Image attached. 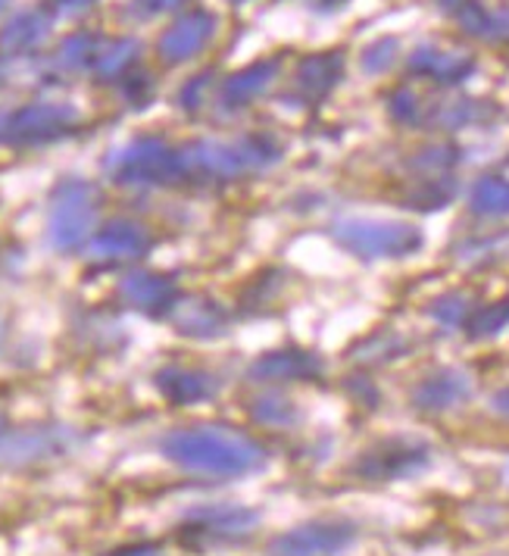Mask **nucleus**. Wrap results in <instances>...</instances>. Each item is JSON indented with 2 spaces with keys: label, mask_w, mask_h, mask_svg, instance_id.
<instances>
[{
  "label": "nucleus",
  "mask_w": 509,
  "mask_h": 556,
  "mask_svg": "<svg viewBox=\"0 0 509 556\" xmlns=\"http://www.w3.org/2000/svg\"><path fill=\"white\" fill-rule=\"evenodd\" d=\"M509 326V301H497V304H484L472 309V316L466 319V331L472 338H491L497 331Z\"/></svg>",
  "instance_id": "nucleus-29"
},
{
  "label": "nucleus",
  "mask_w": 509,
  "mask_h": 556,
  "mask_svg": "<svg viewBox=\"0 0 509 556\" xmlns=\"http://www.w3.org/2000/svg\"><path fill=\"white\" fill-rule=\"evenodd\" d=\"M123 94L131 106H148L153 98V81L148 76H126L123 78Z\"/></svg>",
  "instance_id": "nucleus-35"
},
{
  "label": "nucleus",
  "mask_w": 509,
  "mask_h": 556,
  "mask_svg": "<svg viewBox=\"0 0 509 556\" xmlns=\"http://www.w3.org/2000/svg\"><path fill=\"white\" fill-rule=\"evenodd\" d=\"M188 0H135L131 3V13L148 20V16H160V13H169V10H179Z\"/></svg>",
  "instance_id": "nucleus-37"
},
{
  "label": "nucleus",
  "mask_w": 509,
  "mask_h": 556,
  "mask_svg": "<svg viewBox=\"0 0 509 556\" xmlns=\"http://www.w3.org/2000/svg\"><path fill=\"white\" fill-rule=\"evenodd\" d=\"M472 397V379L462 369H437L432 376L416 384L412 391V406L422 413H447L457 409L459 404H466Z\"/></svg>",
  "instance_id": "nucleus-14"
},
{
  "label": "nucleus",
  "mask_w": 509,
  "mask_h": 556,
  "mask_svg": "<svg viewBox=\"0 0 509 556\" xmlns=\"http://www.w3.org/2000/svg\"><path fill=\"white\" fill-rule=\"evenodd\" d=\"M160 451L184 472L216 479H241L266 466L263 444L229 426H188L169 431L160 441Z\"/></svg>",
  "instance_id": "nucleus-1"
},
{
  "label": "nucleus",
  "mask_w": 509,
  "mask_h": 556,
  "mask_svg": "<svg viewBox=\"0 0 509 556\" xmlns=\"http://www.w3.org/2000/svg\"><path fill=\"white\" fill-rule=\"evenodd\" d=\"M409 73L432 78L437 85H459L475 73V56L462 51H444L434 45H422L409 56Z\"/></svg>",
  "instance_id": "nucleus-18"
},
{
  "label": "nucleus",
  "mask_w": 509,
  "mask_h": 556,
  "mask_svg": "<svg viewBox=\"0 0 509 556\" xmlns=\"http://www.w3.org/2000/svg\"><path fill=\"white\" fill-rule=\"evenodd\" d=\"M106 556H160V547H156V544H131V547L110 551Z\"/></svg>",
  "instance_id": "nucleus-38"
},
{
  "label": "nucleus",
  "mask_w": 509,
  "mask_h": 556,
  "mask_svg": "<svg viewBox=\"0 0 509 556\" xmlns=\"http://www.w3.org/2000/svg\"><path fill=\"white\" fill-rule=\"evenodd\" d=\"M0 7H3V0H0Z\"/></svg>",
  "instance_id": "nucleus-47"
},
{
  "label": "nucleus",
  "mask_w": 509,
  "mask_h": 556,
  "mask_svg": "<svg viewBox=\"0 0 509 556\" xmlns=\"http://www.w3.org/2000/svg\"><path fill=\"white\" fill-rule=\"evenodd\" d=\"M213 35H216V16L206 10H191L163 31L160 56H163V63H173V66L184 63L204 51Z\"/></svg>",
  "instance_id": "nucleus-13"
},
{
  "label": "nucleus",
  "mask_w": 509,
  "mask_h": 556,
  "mask_svg": "<svg viewBox=\"0 0 509 556\" xmlns=\"http://www.w3.org/2000/svg\"><path fill=\"white\" fill-rule=\"evenodd\" d=\"M173 316L181 334H191V338H219L229 331V309L206 298L181 301Z\"/></svg>",
  "instance_id": "nucleus-21"
},
{
  "label": "nucleus",
  "mask_w": 509,
  "mask_h": 556,
  "mask_svg": "<svg viewBox=\"0 0 509 556\" xmlns=\"http://www.w3.org/2000/svg\"><path fill=\"white\" fill-rule=\"evenodd\" d=\"M48 31H51V16L44 10H23L0 28V53L3 56L31 53L35 48H41Z\"/></svg>",
  "instance_id": "nucleus-20"
},
{
  "label": "nucleus",
  "mask_w": 509,
  "mask_h": 556,
  "mask_svg": "<svg viewBox=\"0 0 509 556\" xmlns=\"http://www.w3.org/2000/svg\"><path fill=\"white\" fill-rule=\"evenodd\" d=\"M10 429H13V426H10V419H7V416L0 413V441H3L7 434H10Z\"/></svg>",
  "instance_id": "nucleus-43"
},
{
  "label": "nucleus",
  "mask_w": 509,
  "mask_h": 556,
  "mask_svg": "<svg viewBox=\"0 0 509 556\" xmlns=\"http://www.w3.org/2000/svg\"><path fill=\"white\" fill-rule=\"evenodd\" d=\"M407 338L397 334V331H382L376 338H369L359 351V359L366 363H387V359H397V356H407Z\"/></svg>",
  "instance_id": "nucleus-30"
},
{
  "label": "nucleus",
  "mask_w": 509,
  "mask_h": 556,
  "mask_svg": "<svg viewBox=\"0 0 509 556\" xmlns=\"http://www.w3.org/2000/svg\"><path fill=\"white\" fill-rule=\"evenodd\" d=\"M281 70V60L279 56H269V60H256L251 66H244V70H238L234 76L226 78V85H222V94H219V101L226 110H241V106H251V103L276 81Z\"/></svg>",
  "instance_id": "nucleus-19"
},
{
  "label": "nucleus",
  "mask_w": 509,
  "mask_h": 556,
  "mask_svg": "<svg viewBox=\"0 0 509 556\" xmlns=\"http://www.w3.org/2000/svg\"><path fill=\"white\" fill-rule=\"evenodd\" d=\"M259 529V513L241 504H209L198 506L184 516L181 541L194 551L229 547L247 541Z\"/></svg>",
  "instance_id": "nucleus-7"
},
{
  "label": "nucleus",
  "mask_w": 509,
  "mask_h": 556,
  "mask_svg": "<svg viewBox=\"0 0 509 556\" xmlns=\"http://www.w3.org/2000/svg\"><path fill=\"white\" fill-rule=\"evenodd\" d=\"M434 3H437L441 10H447V13H457V10L462 7V3H466V0H434Z\"/></svg>",
  "instance_id": "nucleus-42"
},
{
  "label": "nucleus",
  "mask_w": 509,
  "mask_h": 556,
  "mask_svg": "<svg viewBox=\"0 0 509 556\" xmlns=\"http://www.w3.org/2000/svg\"><path fill=\"white\" fill-rule=\"evenodd\" d=\"M101 194L85 178H66L53 188L51 210H48V238L53 251L73 253L81 251L98 226Z\"/></svg>",
  "instance_id": "nucleus-4"
},
{
  "label": "nucleus",
  "mask_w": 509,
  "mask_h": 556,
  "mask_svg": "<svg viewBox=\"0 0 509 556\" xmlns=\"http://www.w3.org/2000/svg\"><path fill=\"white\" fill-rule=\"evenodd\" d=\"M347 0H313V7L316 10H326V13H331V10H338V7H344Z\"/></svg>",
  "instance_id": "nucleus-40"
},
{
  "label": "nucleus",
  "mask_w": 509,
  "mask_h": 556,
  "mask_svg": "<svg viewBox=\"0 0 509 556\" xmlns=\"http://www.w3.org/2000/svg\"><path fill=\"white\" fill-rule=\"evenodd\" d=\"M507 481H509V463H507Z\"/></svg>",
  "instance_id": "nucleus-46"
},
{
  "label": "nucleus",
  "mask_w": 509,
  "mask_h": 556,
  "mask_svg": "<svg viewBox=\"0 0 509 556\" xmlns=\"http://www.w3.org/2000/svg\"><path fill=\"white\" fill-rule=\"evenodd\" d=\"M357 541V526L344 519H316L279 534L269 544V556H338Z\"/></svg>",
  "instance_id": "nucleus-9"
},
{
  "label": "nucleus",
  "mask_w": 509,
  "mask_h": 556,
  "mask_svg": "<svg viewBox=\"0 0 509 556\" xmlns=\"http://www.w3.org/2000/svg\"><path fill=\"white\" fill-rule=\"evenodd\" d=\"M457 181L450 176H422L419 185L407 194V206L412 210H441L454 201Z\"/></svg>",
  "instance_id": "nucleus-26"
},
{
  "label": "nucleus",
  "mask_w": 509,
  "mask_h": 556,
  "mask_svg": "<svg viewBox=\"0 0 509 556\" xmlns=\"http://www.w3.org/2000/svg\"><path fill=\"white\" fill-rule=\"evenodd\" d=\"M432 463V447L419 438H384L376 447L362 451L354 472L369 481H400L419 476Z\"/></svg>",
  "instance_id": "nucleus-8"
},
{
  "label": "nucleus",
  "mask_w": 509,
  "mask_h": 556,
  "mask_svg": "<svg viewBox=\"0 0 509 556\" xmlns=\"http://www.w3.org/2000/svg\"><path fill=\"white\" fill-rule=\"evenodd\" d=\"M231 3H244V0H231Z\"/></svg>",
  "instance_id": "nucleus-45"
},
{
  "label": "nucleus",
  "mask_w": 509,
  "mask_h": 556,
  "mask_svg": "<svg viewBox=\"0 0 509 556\" xmlns=\"http://www.w3.org/2000/svg\"><path fill=\"white\" fill-rule=\"evenodd\" d=\"M457 160V151L450 144H441V148H429V151H422L419 156H412L409 166L416 173H422V176H447Z\"/></svg>",
  "instance_id": "nucleus-33"
},
{
  "label": "nucleus",
  "mask_w": 509,
  "mask_h": 556,
  "mask_svg": "<svg viewBox=\"0 0 509 556\" xmlns=\"http://www.w3.org/2000/svg\"><path fill=\"white\" fill-rule=\"evenodd\" d=\"M0 338H3V323H0Z\"/></svg>",
  "instance_id": "nucleus-44"
},
{
  "label": "nucleus",
  "mask_w": 509,
  "mask_h": 556,
  "mask_svg": "<svg viewBox=\"0 0 509 556\" xmlns=\"http://www.w3.org/2000/svg\"><path fill=\"white\" fill-rule=\"evenodd\" d=\"M387 110H391V116H394L397 123H404V126H412V123L422 119V103H419V98H416L409 88H397V91L387 98Z\"/></svg>",
  "instance_id": "nucleus-34"
},
{
  "label": "nucleus",
  "mask_w": 509,
  "mask_h": 556,
  "mask_svg": "<svg viewBox=\"0 0 509 556\" xmlns=\"http://www.w3.org/2000/svg\"><path fill=\"white\" fill-rule=\"evenodd\" d=\"M341 78H344V53H309V56H304V60L297 63L294 91H297L306 103H319L338 88Z\"/></svg>",
  "instance_id": "nucleus-16"
},
{
  "label": "nucleus",
  "mask_w": 509,
  "mask_h": 556,
  "mask_svg": "<svg viewBox=\"0 0 509 556\" xmlns=\"http://www.w3.org/2000/svg\"><path fill=\"white\" fill-rule=\"evenodd\" d=\"M141 53V45L135 38H116V41H101V51L94 56V66L91 73L103 81L110 78H126L131 63L138 60Z\"/></svg>",
  "instance_id": "nucleus-24"
},
{
  "label": "nucleus",
  "mask_w": 509,
  "mask_h": 556,
  "mask_svg": "<svg viewBox=\"0 0 509 556\" xmlns=\"http://www.w3.org/2000/svg\"><path fill=\"white\" fill-rule=\"evenodd\" d=\"M322 376V359L316 354H306L297 348H284V351H269V354L256 356L251 366V379L263 384H279V381H309Z\"/></svg>",
  "instance_id": "nucleus-15"
},
{
  "label": "nucleus",
  "mask_w": 509,
  "mask_h": 556,
  "mask_svg": "<svg viewBox=\"0 0 509 556\" xmlns=\"http://www.w3.org/2000/svg\"><path fill=\"white\" fill-rule=\"evenodd\" d=\"M106 176L131 188H166L184 181L181 151L160 138H135L106 156Z\"/></svg>",
  "instance_id": "nucleus-5"
},
{
  "label": "nucleus",
  "mask_w": 509,
  "mask_h": 556,
  "mask_svg": "<svg viewBox=\"0 0 509 556\" xmlns=\"http://www.w3.org/2000/svg\"><path fill=\"white\" fill-rule=\"evenodd\" d=\"M459 26L466 35L504 45L509 41V10H487L482 0H466L457 10Z\"/></svg>",
  "instance_id": "nucleus-22"
},
{
  "label": "nucleus",
  "mask_w": 509,
  "mask_h": 556,
  "mask_svg": "<svg viewBox=\"0 0 509 556\" xmlns=\"http://www.w3.org/2000/svg\"><path fill=\"white\" fill-rule=\"evenodd\" d=\"M251 416H254L259 426H269V429H288L301 419V409L294 401L281 397V394H266V397H256L251 404Z\"/></svg>",
  "instance_id": "nucleus-27"
},
{
  "label": "nucleus",
  "mask_w": 509,
  "mask_h": 556,
  "mask_svg": "<svg viewBox=\"0 0 509 556\" xmlns=\"http://www.w3.org/2000/svg\"><path fill=\"white\" fill-rule=\"evenodd\" d=\"M0 81H3V78H0Z\"/></svg>",
  "instance_id": "nucleus-48"
},
{
  "label": "nucleus",
  "mask_w": 509,
  "mask_h": 556,
  "mask_svg": "<svg viewBox=\"0 0 509 556\" xmlns=\"http://www.w3.org/2000/svg\"><path fill=\"white\" fill-rule=\"evenodd\" d=\"M119 298H123V304L151 316V319L173 316L176 306L181 304L176 278L160 276V273H128L119 285Z\"/></svg>",
  "instance_id": "nucleus-11"
},
{
  "label": "nucleus",
  "mask_w": 509,
  "mask_h": 556,
  "mask_svg": "<svg viewBox=\"0 0 509 556\" xmlns=\"http://www.w3.org/2000/svg\"><path fill=\"white\" fill-rule=\"evenodd\" d=\"M206 91H209V73L191 78V81L181 88L179 103L184 106V110H198V106L206 101Z\"/></svg>",
  "instance_id": "nucleus-36"
},
{
  "label": "nucleus",
  "mask_w": 509,
  "mask_h": 556,
  "mask_svg": "<svg viewBox=\"0 0 509 556\" xmlns=\"http://www.w3.org/2000/svg\"><path fill=\"white\" fill-rule=\"evenodd\" d=\"M331 238L359 260H400L425 244L416 226L376 216H344L331 226Z\"/></svg>",
  "instance_id": "nucleus-3"
},
{
  "label": "nucleus",
  "mask_w": 509,
  "mask_h": 556,
  "mask_svg": "<svg viewBox=\"0 0 509 556\" xmlns=\"http://www.w3.org/2000/svg\"><path fill=\"white\" fill-rule=\"evenodd\" d=\"M469 210L482 219H509V173H487L469 191Z\"/></svg>",
  "instance_id": "nucleus-23"
},
{
  "label": "nucleus",
  "mask_w": 509,
  "mask_h": 556,
  "mask_svg": "<svg viewBox=\"0 0 509 556\" xmlns=\"http://www.w3.org/2000/svg\"><path fill=\"white\" fill-rule=\"evenodd\" d=\"M397 53H400L397 38H379L376 45H369V48L362 51V73L382 76V73H387V70L397 63Z\"/></svg>",
  "instance_id": "nucleus-32"
},
{
  "label": "nucleus",
  "mask_w": 509,
  "mask_h": 556,
  "mask_svg": "<svg viewBox=\"0 0 509 556\" xmlns=\"http://www.w3.org/2000/svg\"><path fill=\"white\" fill-rule=\"evenodd\" d=\"M153 381H156V391L176 406L204 404L219 394V381L204 369H188V366H163Z\"/></svg>",
  "instance_id": "nucleus-17"
},
{
  "label": "nucleus",
  "mask_w": 509,
  "mask_h": 556,
  "mask_svg": "<svg viewBox=\"0 0 509 556\" xmlns=\"http://www.w3.org/2000/svg\"><path fill=\"white\" fill-rule=\"evenodd\" d=\"M78 444V434L63 426H31V429H10V434L0 441V459L13 466L41 463L53 456L69 454Z\"/></svg>",
  "instance_id": "nucleus-10"
},
{
  "label": "nucleus",
  "mask_w": 509,
  "mask_h": 556,
  "mask_svg": "<svg viewBox=\"0 0 509 556\" xmlns=\"http://www.w3.org/2000/svg\"><path fill=\"white\" fill-rule=\"evenodd\" d=\"M472 316V304L466 294H444L432 304V319L447 326V329H457V326H466V319Z\"/></svg>",
  "instance_id": "nucleus-31"
},
{
  "label": "nucleus",
  "mask_w": 509,
  "mask_h": 556,
  "mask_svg": "<svg viewBox=\"0 0 509 556\" xmlns=\"http://www.w3.org/2000/svg\"><path fill=\"white\" fill-rule=\"evenodd\" d=\"M60 10H81V7H88L91 0H53Z\"/></svg>",
  "instance_id": "nucleus-41"
},
{
  "label": "nucleus",
  "mask_w": 509,
  "mask_h": 556,
  "mask_svg": "<svg viewBox=\"0 0 509 556\" xmlns=\"http://www.w3.org/2000/svg\"><path fill=\"white\" fill-rule=\"evenodd\" d=\"M78 110L73 103H26L0 113V144L3 148H38L51 144L78 128Z\"/></svg>",
  "instance_id": "nucleus-6"
},
{
  "label": "nucleus",
  "mask_w": 509,
  "mask_h": 556,
  "mask_svg": "<svg viewBox=\"0 0 509 556\" xmlns=\"http://www.w3.org/2000/svg\"><path fill=\"white\" fill-rule=\"evenodd\" d=\"M281 160V148L266 135H244L234 141H194L181 148L184 178L194 181H231L269 169Z\"/></svg>",
  "instance_id": "nucleus-2"
},
{
  "label": "nucleus",
  "mask_w": 509,
  "mask_h": 556,
  "mask_svg": "<svg viewBox=\"0 0 509 556\" xmlns=\"http://www.w3.org/2000/svg\"><path fill=\"white\" fill-rule=\"evenodd\" d=\"M491 409H494V413H497L500 419H507V422H509V384H507V388H500V391H497V394L491 397Z\"/></svg>",
  "instance_id": "nucleus-39"
},
{
  "label": "nucleus",
  "mask_w": 509,
  "mask_h": 556,
  "mask_svg": "<svg viewBox=\"0 0 509 556\" xmlns=\"http://www.w3.org/2000/svg\"><path fill=\"white\" fill-rule=\"evenodd\" d=\"M497 110L491 103L484 101H454L447 106L437 110V123L444 128H462V126H479V123H487Z\"/></svg>",
  "instance_id": "nucleus-28"
},
{
  "label": "nucleus",
  "mask_w": 509,
  "mask_h": 556,
  "mask_svg": "<svg viewBox=\"0 0 509 556\" xmlns=\"http://www.w3.org/2000/svg\"><path fill=\"white\" fill-rule=\"evenodd\" d=\"M101 41L103 38L88 35V31L69 35V38L60 45L56 56H53L56 70H63V73H85V70H91V66H94V56L101 51Z\"/></svg>",
  "instance_id": "nucleus-25"
},
{
  "label": "nucleus",
  "mask_w": 509,
  "mask_h": 556,
  "mask_svg": "<svg viewBox=\"0 0 509 556\" xmlns=\"http://www.w3.org/2000/svg\"><path fill=\"white\" fill-rule=\"evenodd\" d=\"M153 248L151 231L131 219H113L101 231H94V238L88 241V256L94 263H131L141 260Z\"/></svg>",
  "instance_id": "nucleus-12"
}]
</instances>
